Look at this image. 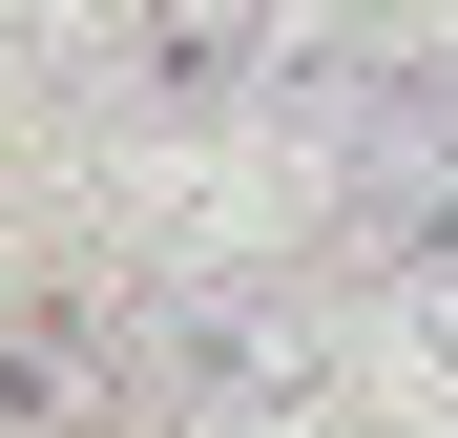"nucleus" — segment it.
<instances>
[{
    "mask_svg": "<svg viewBox=\"0 0 458 438\" xmlns=\"http://www.w3.org/2000/svg\"><path fill=\"white\" fill-rule=\"evenodd\" d=\"M146 84H167V105H229V84H250V63H271V0H146Z\"/></svg>",
    "mask_w": 458,
    "mask_h": 438,
    "instance_id": "20e7f679",
    "label": "nucleus"
},
{
    "mask_svg": "<svg viewBox=\"0 0 458 438\" xmlns=\"http://www.w3.org/2000/svg\"><path fill=\"white\" fill-rule=\"evenodd\" d=\"M84 417H125L105 313H42V292H0V438H84Z\"/></svg>",
    "mask_w": 458,
    "mask_h": 438,
    "instance_id": "f03ea898",
    "label": "nucleus"
},
{
    "mask_svg": "<svg viewBox=\"0 0 458 438\" xmlns=\"http://www.w3.org/2000/svg\"><path fill=\"white\" fill-rule=\"evenodd\" d=\"M396 313H417V355L458 376V230H437V251H396Z\"/></svg>",
    "mask_w": 458,
    "mask_h": 438,
    "instance_id": "39448f33",
    "label": "nucleus"
},
{
    "mask_svg": "<svg viewBox=\"0 0 458 438\" xmlns=\"http://www.w3.org/2000/svg\"><path fill=\"white\" fill-rule=\"evenodd\" d=\"M334 188H354V230H375V251H437V230H458V63H417V84H375V105H354Z\"/></svg>",
    "mask_w": 458,
    "mask_h": 438,
    "instance_id": "f257e3e1",
    "label": "nucleus"
},
{
    "mask_svg": "<svg viewBox=\"0 0 458 438\" xmlns=\"http://www.w3.org/2000/svg\"><path fill=\"white\" fill-rule=\"evenodd\" d=\"M188 397H208V417H292V397H313L292 292H208V313H188Z\"/></svg>",
    "mask_w": 458,
    "mask_h": 438,
    "instance_id": "7ed1b4c3",
    "label": "nucleus"
}]
</instances>
